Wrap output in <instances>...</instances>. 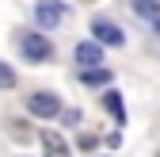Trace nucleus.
<instances>
[{
	"label": "nucleus",
	"mask_w": 160,
	"mask_h": 157,
	"mask_svg": "<svg viewBox=\"0 0 160 157\" xmlns=\"http://www.w3.org/2000/svg\"><path fill=\"white\" fill-rule=\"evenodd\" d=\"M65 19H69V8L61 4V0H38V4H34V23L38 27H61L65 23Z\"/></svg>",
	"instance_id": "1"
},
{
	"label": "nucleus",
	"mask_w": 160,
	"mask_h": 157,
	"mask_svg": "<svg viewBox=\"0 0 160 157\" xmlns=\"http://www.w3.org/2000/svg\"><path fill=\"white\" fill-rule=\"evenodd\" d=\"M19 46H23L27 62H50V57H53L50 38H46V35H38V31H23V35H19Z\"/></svg>",
	"instance_id": "2"
},
{
	"label": "nucleus",
	"mask_w": 160,
	"mask_h": 157,
	"mask_svg": "<svg viewBox=\"0 0 160 157\" xmlns=\"http://www.w3.org/2000/svg\"><path fill=\"white\" fill-rule=\"evenodd\" d=\"M27 111L38 115V119H53V115L61 111V100H57L53 92H34L31 100H27Z\"/></svg>",
	"instance_id": "3"
},
{
	"label": "nucleus",
	"mask_w": 160,
	"mask_h": 157,
	"mask_svg": "<svg viewBox=\"0 0 160 157\" xmlns=\"http://www.w3.org/2000/svg\"><path fill=\"white\" fill-rule=\"evenodd\" d=\"M92 35H95V42H107V46H122L126 42V35L118 31L111 19H92Z\"/></svg>",
	"instance_id": "4"
},
{
	"label": "nucleus",
	"mask_w": 160,
	"mask_h": 157,
	"mask_svg": "<svg viewBox=\"0 0 160 157\" xmlns=\"http://www.w3.org/2000/svg\"><path fill=\"white\" fill-rule=\"evenodd\" d=\"M103 62V46L99 42H76V65L80 69H92Z\"/></svg>",
	"instance_id": "5"
},
{
	"label": "nucleus",
	"mask_w": 160,
	"mask_h": 157,
	"mask_svg": "<svg viewBox=\"0 0 160 157\" xmlns=\"http://www.w3.org/2000/svg\"><path fill=\"white\" fill-rule=\"evenodd\" d=\"M42 149H46V157H69L65 138H61V134H53V130H42Z\"/></svg>",
	"instance_id": "6"
},
{
	"label": "nucleus",
	"mask_w": 160,
	"mask_h": 157,
	"mask_svg": "<svg viewBox=\"0 0 160 157\" xmlns=\"http://www.w3.org/2000/svg\"><path fill=\"white\" fill-rule=\"evenodd\" d=\"M80 81H84V84H92V88H99V84H111V69H103V65L80 69Z\"/></svg>",
	"instance_id": "7"
},
{
	"label": "nucleus",
	"mask_w": 160,
	"mask_h": 157,
	"mask_svg": "<svg viewBox=\"0 0 160 157\" xmlns=\"http://www.w3.org/2000/svg\"><path fill=\"white\" fill-rule=\"evenodd\" d=\"M103 104H107V111L114 115L118 123H126V111H122V96H118V92H107V100H103Z\"/></svg>",
	"instance_id": "8"
},
{
	"label": "nucleus",
	"mask_w": 160,
	"mask_h": 157,
	"mask_svg": "<svg viewBox=\"0 0 160 157\" xmlns=\"http://www.w3.org/2000/svg\"><path fill=\"white\" fill-rule=\"evenodd\" d=\"M133 12H137V15L156 19V15H160V4H156V0H133Z\"/></svg>",
	"instance_id": "9"
},
{
	"label": "nucleus",
	"mask_w": 160,
	"mask_h": 157,
	"mask_svg": "<svg viewBox=\"0 0 160 157\" xmlns=\"http://www.w3.org/2000/svg\"><path fill=\"white\" fill-rule=\"evenodd\" d=\"M15 84V73H12V65H4L0 62V88H12Z\"/></svg>",
	"instance_id": "10"
},
{
	"label": "nucleus",
	"mask_w": 160,
	"mask_h": 157,
	"mask_svg": "<svg viewBox=\"0 0 160 157\" xmlns=\"http://www.w3.org/2000/svg\"><path fill=\"white\" fill-rule=\"evenodd\" d=\"M57 115H61L69 127H76V123H80V111H57Z\"/></svg>",
	"instance_id": "11"
},
{
	"label": "nucleus",
	"mask_w": 160,
	"mask_h": 157,
	"mask_svg": "<svg viewBox=\"0 0 160 157\" xmlns=\"http://www.w3.org/2000/svg\"><path fill=\"white\" fill-rule=\"evenodd\" d=\"M76 146H80V149H95V138H92V134H84V138H80Z\"/></svg>",
	"instance_id": "12"
},
{
	"label": "nucleus",
	"mask_w": 160,
	"mask_h": 157,
	"mask_svg": "<svg viewBox=\"0 0 160 157\" xmlns=\"http://www.w3.org/2000/svg\"><path fill=\"white\" fill-rule=\"evenodd\" d=\"M156 31H160V15H156Z\"/></svg>",
	"instance_id": "13"
}]
</instances>
